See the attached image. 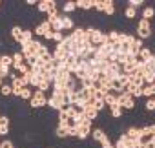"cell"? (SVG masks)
<instances>
[{
    "label": "cell",
    "instance_id": "4",
    "mask_svg": "<svg viewBox=\"0 0 155 148\" xmlns=\"http://www.w3.org/2000/svg\"><path fill=\"white\" fill-rule=\"evenodd\" d=\"M137 35H139L140 40L151 37V24H150V20H144V18L139 20V24H137Z\"/></svg>",
    "mask_w": 155,
    "mask_h": 148
},
{
    "label": "cell",
    "instance_id": "32",
    "mask_svg": "<svg viewBox=\"0 0 155 148\" xmlns=\"http://www.w3.org/2000/svg\"><path fill=\"white\" fill-rule=\"evenodd\" d=\"M93 9H97L99 13H102V9H104V0H93Z\"/></svg>",
    "mask_w": 155,
    "mask_h": 148
},
{
    "label": "cell",
    "instance_id": "9",
    "mask_svg": "<svg viewBox=\"0 0 155 148\" xmlns=\"http://www.w3.org/2000/svg\"><path fill=\"white\" fill-rule=\"evenodd\" d=\"M124 133H126V135H128V139H131V141H140V130H139V128H135V126H130Z\"/></svg>",
    "mask_w": 155,
    "mask_h": 148
},
{
    "label": "cell",
    "instance_id": "30",
    "mask_svg": "<svg viewBox=\"0 0 155 148\" xmlns=\"http://www.w3.org/2000/svg\"><path fill=\"white\" fill-rule=\"evenodd\" d=\"M64 39H66V35H64L62 31H53V40H55L57 44H60Z\"/></svg>",
    "mask_w": 155,
    "mask_h": 148
},
{
    "label": "cell",
    "instance_id": "11",
    "mask_svg": "<svg viewBox=\"0 0 155 148\" xmlns=\"http://www.w3.org/2000/svg\"><path fill=\"white\" fill-rule=\"evenodd\" d=\"M31 40H33V31H31V29H24V31H22V37H20V40H18V44L24 46V44H29Z\"/></svg>",
    "mask_w": 155,
    "mask_h": 148
},
{
    "label": "cell",
    "instance_id": "27",
    "mask_svg": "<svg viewBox=\"0 0 155 148\" xmlns=\"http://www.w3.org/2000/svg\"><path fill=\"white\" fill-rule=\"evenodd\" d=\"M75 9H77L75 2H66V4L62 6V11H64V15H68V13H73Z\"/></svg>",
    "mask_w": 155,
    "mask_h": 148
},
{
    "label": "cell",
    "instance_id": "23",
    "mask_svg": "<svg viewBox=\"0 0 155 148\" xmlns=\"http://www.w3.org/2000/svg\"><path fill=\"white\" fill-rule=\"evenodd\" d=\"M57 137H60V139H64V137H69V128L68 126H57Z\"/></svg>",
    "mask_w": 155,
    "mask_h": 148
},
{
    "label": "cell",
    "instance_id": "21",
    "mask_svg": "<svg viewBox=\"0 0 155 148\" xmlns=\"http://www.w3.org/2000/svg\"><path fill=\"white\" fill-rule=\"evenodd\" d=\"M110 113H111V117L120 119V117H122V113H124V110H122L119 104H115V106H111V108H110Z\"/></svg>",
    "mask_w": 155,
    "mask_h": 148
},
{
    "label": "cell",
    "instance_id": "19",
    "mask_svg": "<svg viewBox=\"0 0 155 148\" xmlns=\"http://www.w3.org/2000/svg\"><path fill=\"white\" fill-rule=\"evenodd\" d=\"M18 97H20L22 101H29V99L33 97V90H31L29 86H26V88L20 90V95H18Z\"/></svg>",
    "mask_w": 155,
    "mask_h": 148
},
{
    "label": "cell",
    "instance_id": "39",
    "mask_svg": "<svg viewBox=\"0 0 155 148\" xmlns=\"http://www.w3.org/2000/svg\"><path fill=\"white\" fill-rule=\"evenodd\" d=\"M0 124H9V117L8 115H0Z\"/></svg>",
    "mask_w": 155,
    "mask_h": 148
},
{
    "label": "cell",
    "instance_id": "24",
    "mask_svg": "<svg viewBox=\"0 0 155 148\" xmlns=\"http://www.w3.org/2000/svg\"><path fill=\"white\" fill-rule=\"evenodd\" d=\"M11 59H13V66H18V64L24 62V55H22L20 51H15V53L11 55ZM13 66H11V68H13Z\"/></svg>",
    "mask_w": 155,
    "mask_h": 148
},
{
    "label": "cell",
    "instance_id": "28",
    "mask_svg": "<svg viewBox=\"0 0 155 148\" xmlns=\"http://www.w3.org/2000/svg\"><path fill=\"white\" fill-rule=\"evenodd\" d=\"M91 106H93V108H95V110H97L99 113H101V112H102V110L106 108V104H104V101H101V99H95Z\"/></svg>",
    "mask_w": 155,
    "mask_h": 148
},
{
    "label": "cell",
    "instance_id": "10",
    "mask_svg": "<svg viewBox=\"0 0 155 148\" xmlns=\"http://www.w3.org/2000/svg\"><path fill=\"white\" fill-rule=\"evenodd\" d=\"M75 6H77V9L90 11V9H93V0H77Z\"/></svg>",
    "mask_w": 155,
    "mask_h": 148
},
{
    "label": "cell",
    "instance_id": "6",
    "mask_svg": "<svg viewBox=\"0 0 155 148\" xmlns=\"http://www.w3.org/2000/svg\"><path fill=\"white\" fill-rule=\"evenodd\" d=\"M38 11L44 13V15H49V13H55L57 11V2L55 0H42V2L37 4Z\"/></svg>",
    "mask_w": 155,
    "mask_h": 148
},
{
    "label": "cell",
    "instance_id": "38",
    "mask_svg": "<svg viewBox=\"0 0 155 148\" xmlns=\"http://www.w3.org/2000/svg\"><path fill=\"white\" fill-rule=\"evenodd\" d=\"M146 130H148V135H150V137H151V135H155V124L146 126Z\"/></svg>",
    "mask_w": 155,
    "mask_h": 148
},
{
    "label": "cell",
    "instance_id": "12",
    "mask_svg": "<svg viewBox=\"0 0 155 148\" xmlns=\"http://www.w3.org/2000/svg\"><path fill=\"white\" fill-rule=\"evenodd\" d=\"M102 13L108 15V17L115 15V4H113V0H104V9H102Z\"/></svg>",
    "mask_w": 155,
    "mask_h": 148
},
{
    "label": "cell",
    "instance_id": "20",
    "mask_svg": "<svg viewBox=\"0 0 155 148\" xmlns=\"http://www.w3.org/2000/svg\"><path fill=\"white\" fill-rule=\"evenodd\" d=\"M104 104H106V106H110V108H111V106H115V104H117V95H115L113 92H110V93L104 97Z\"/></svg>",
    "mask_w": 155,
    "mask_h": 148
},
{
    "label": "cell",
    "instance_id": "2",
    "mask_svg": "<svg viewBox=\"0 0 155 148\" xmlns=\"http://www.w3.org/2000/svg\"><path fill=\"white\" fill-rule=\"evenodd\" d=\"M29 106L31 108H44L48 106V95L40 90H35L33 92V97L29 99Z\"/></svg>",
    "mask_w": 155,
    "mask_h": 148
},
{
    "label": "cell",
    "instance_id": "42",
    "mask_svg": "<svg viewBox=\"0 0 155 148\" xmlns=\"http://www.w3.org/2000/svg\"><path fill=\"white\" fill-rule=\"evenodd\" d=\"M2 84H4V79H2V77H0V86H2Z\"/></svg>",
    "mask_w": 155,
    "mask_h": 148
},
{
    "label": "cell",
    "instance_id": "3",
    "mask_svg": "<svg viewBox=\"0 0 155 148\" xmlns=\"http://www.w3.org/2000/svg\"><path fill=\"white\" fill-rule=\"evenodd\" d=\"M117 104H119L122 110H133V108H135V99H133L130 93L122 92V93L117 95Z\"/></svg>",
    "mask_w": 155,
    "mask_h": 148
},
{
    "label": "cell",
    "instance_id": "43",
    "mask_svg": "<svg viewBox=\"0 0 155 148\" xmlns=\"http://www.w3.org/2000/svg\"><path fill=\"white\" fill-rule=\"evenodd\" d=\"M151 88H153V97H155V84H153V86H151Z\"/></svg>",
    "mask_w": 155,
    "mask_h": 148
},
{
    "label": "cell",
    "instance_id": "18",
    "mask_svg": "<svg viewBox=\"0 0 155 148\" xmlns=\"http://www.w3.org/2000/svg\"><path fill=\"white\" fill-rule=\"evenodd\" d=\"M153 17H155V9H153L151 6H146V8L142 9V18H144V20H151Z\"/></svg>",
    "mask_w": 155,
    "mask_h": 148
},
{
    "label": "cell",
    "instance_id": "15",
    "mask_svg": "<svg viewBox=\"0 0 155 148\" xmlns=\"http://www.w3.org/2000/svg\"><path fill=\"white\" fill-rule=\"evenodd\" d=\"M130 84H133L135 88H142L144 86V79H142V75H130Z\"/></svg>",
    "mask_w": 155,
    "mask_h": 148
},
{
    "label": "cell",
    "instance_id": "16",
    "mask_svg": "<svg viewBox=\"0 0 155 148\" xmlns=\"http://www.w3.org/2000/svg\"><path fill=\"white\" fill-rule=\"evenodd\" d=\"M84 115H86V119H90V121H95V119L99 117V112H97L93 106H88V108L84 110Z\"/></svg>",
    "mask_w": 155,
    "mask_h": 148
},
{
    "label": "cell",
    "instance_id": "5",
    "mask_svg": "<svg viewBox=\"0 0 155 148\" xmlns=\"http://www.w3.org/2000/svg\"><path fill=\"white\" fill-rule=\"evenodd\" d=\"M64 97L66 95H55V93H51V97H48V106L51 110H57V112L64 110L66 108V99Z\"/></svg>",
    "mask_w": 155,
    "mask_h": 148
},
{
    "label": "cell",
    "instance_id": "13",
    "mask_svg": "<svg viewBox=\"0 0 155 148\" xmlns=\"http://www.w3.org/2000/svg\"><path fill=\"white\" fill-rule=\"evenodd\" d=\"M60 18H62V28H64V31L66 29H75V26H73V18L69 17V15H60Z\"/></svg>",
    "mask_w": 155,
    "mask_h": 148
},
{
    "label": "cell",
    "instance_id": "44",
    "mask_svg": "<svg viewBox=\"0 0 155 148\" xmlns=\"http://www.w3.org/2000/svg\"><path fill=\"white\" fill-rule=\"evenodd\" d=\"M153 103H155V97H153Z\"/></svg>",
    "mask_w": 155,
    "mask_h": 148
},
{
    "label": "cell",
    "instance_id": "7",
    "mask_svg": "<svg viewBox=\"0 0 155 148\" xmlns=\"http://www.w3.org/2000/svg\"><path fill=\"white\" fill-rule=\"evenodd\" d=\"M122 73V66H119L117 62H110V66L106 68V71H104V75L110 79V81H113V79H117L119 75Z\"/></svg>",
    "mask_w": 155,
    "mask_h": 148
},
{
    "label": "cell",
    "instance_id": "34",
    "mask_svg": "<svg viewBox=\"0 0 155 148\" xmlns=\"http://www.w3.org/2000/svg\"><path fill=\"white\" fill-rule=\"evenodd\" d=\"M130 95H131L133 99H140V97H142V88H133Z\"/></svg>",
    "mask_w": 155,
    "mask_h": 148
},
{
    "label": "cell",
    "instance_id": "31",
    "mask_svg": "<svg viewBox=\"0 0 155 148\" xmlns=\"http://www.w3.org/2000/svg\"><path fill=\"white\" fill-rule=\"evenodd\" d=\"M144 110H146V112H153V110H155L153 97H151V99H146V103H144Z\"/></svg>",
    "mask_w": 155,
    "mask_h": 148
},
{
    "label": "cell",
    "instance_id": "14",
    "mask_svg": "<svg viewBox=\"0 0 155 148\" xmlns=\"http://www.w3.org/2000/svg\"><path fill=\"white\" fill-rule=\"evenodd\" d=\"M151 57H153V51H151L150 48H146V46H144V48H142V49L139 51V60H142V62L150 60Z\"/></svg>",
    "mask_w": 155,
    "mask_h": 148
},
{
    "label": "cell",
    "instance_id": "1",
    "mask_svg": "<svg viewBox=\"0 0 155 148\" xmlns=\"http://www.w3.org/2000/svg\"><path fill=\"white\" fill-rule=\"evenodd\" d=\"M91 137H93V141H97L102 148H110V146H113V143L110 141L108 133H106L102 128H93V130H91Z\"/></svg>",
    "mask_w": 155,
    "mask_h": 148
},
{
    "label": "cell",
    "instance_id": "22",
    "mask_svg": "<svg viewBox=\"0 0 155 148\" xmlns=\"http://www.w3.org/2000/svg\"><path fill=\"white\" fill-rule=\"evenodd\" d=\"M22 31H24V29H22L20 26H13V28H11V37L15 39V42H18V40H20V37H22Z\"/></svg>",
    "mask_w": 155,
    "mask_h": 148
},
{
    "label": "cell",
    "instance_id": "26",
    "mask_svg": "<svg viewBox=\"0 0 155 148\" xmlns=\"http://www.w3.org/2000/svg\"><path fill=\"white\" fill-rule=\"evenodd\" d=\"M0 95H4V97H9V95H13L11 84H2V86H0Z\"/></svg>",
    "mask_w": 155,
    "mask_h": 148
},
{
    "label": "cell",
    "instance_id": "29",
    "mask_svg": "<svg viewBox=\"0 0 155 148\" xmlns=\"http://www.w3.org/2000/svg\"><path fill=\"white\" fill-rule=\"evenodd\" d=\"M124 17L130 18V20L135 18V17H137V9H133V8H126V9H124Z\"/></svg>",
    "mask_w": 155,
    "mask_h": 148
},
{
    "label": "cell",
    "instance_id": "25",
    "mask_svg": "<svg viewBox=\"0 0 155 148\" xmlns=\"http://www.w3.org/2000/svg\"><path fill=\"white\" fill-rule=\"evenodd\" d=\"M0 64L11 68V66H13V59H11V55H0Z\"/></svg>",
    "mask_w": 155,
    "mask_h": 148
},
{
    "label": "cell",
    "instance_id": "45",
    "mask_svg": "<svg viewBox=\"0 0 155 148\" xmlns=\"http://www.w3.org/2000/svg\"><path fill=\"white\" fill-rule=\"evenodd\" d=\"M153 55H155V51H153Z\"/></svg>",
    "mask_w": 155,
    "mask_h": 148
},
{
    "label": "cell",
    "instance_id": "8",
    "mask_svg": "<svg viewBox=\"0 0 155 148\" xmlns=\"http://www.w3.org/2000/svg\"><path fill=\"white\" fill-rule=\"evenodd\" d=\"M48 31H51V24L48 22V20H44V22H40L37 28H35V31H33V35H38V37H44Z\"/></svg>",
    "mask_w": 155,
    "mask_h": 148
},
{
    "label": "cell",
    "instance_id": "17",
    "mask_svg": "<svg viewBox=\"0 0 155 148\" xmlns=\"http://www.w3.org/2000/svg\"><path fill=\"white\" fill-rule=\"evenodd\" d=\"M11 69H15L20 77H22V75H26V73H29V66H28L26 62H22V64H18V66H13Z\"/></svg>",
    "mask_w": 155,
    "mask_h": 148
},
{
    "label": "cell",
    "instance_id": "40",
    "mask_svg": "<svg viewBox=\"0 0 155 148\" xmlns=\"http://www.w3.org/2000/svg\"><path fill=\"white\" fill-rule=\"evenodd\" d=\"M44 40H53V31H48V33L44 35Z\"/></svg>",
    "mask_w": 155,
    "mask_h": 148
},
{
    "label": "cell",
    "instance_id": "37",
    "mask_svg": "<svg viewBox=\"0 0 155 148\" xmlns=\"http://www.w3.org/2000/svg\"><path fill=\"white\" fill-rule=\"evenodd\" d=\"M9 133V124H0V135H8Z\"/></svg>",
    "mask_w": 155,
    "mask_h": 148
},
{
    "label": "cell",
    "instance_id": "36",
    "mask_svg": "<svg viewBox=\"0 0 155 148\" xmlns=\"http://www.w3.org/2000/svg\"><path fill=\"white\" fill-rule=\"evenodd\" d=\"M0 148H15V144L9 139H4V141H0Z\"/></svg>",
    "mask_w": 155,
    "mask_h": 148
},
{
    "label": "cell",
    "instance_id": "35",
    "mask_svg": "<svg viewBox=\"0 0 155 148\" xmlns=\"http://www.w3.org/2000/svg\"><path fill=\"white\" fill-rule=\"evenodd\" d=\"M49 88H51V84H49L48 81H42V82H40V86H38L37 90H40V92H44V93H46V92H48Z\"/></svg>",
    "mask_w": 155,
    "mask_h": 148
},
{
    "label": "cell",
    "instance_id": "41",
    "mask_svg": "<svg viewBox=\"0 0 155 148\" xmlns=\"http://www.w3.org/2000/svg\"><path fill=\"white\" fill-rule=\"evenodd\" d=\"M26 4H28V6H37L38 2H37V0H26Z\"/></svg>",
    "mask_w": 155,
    "mask_h": 148
},
{
    "label": "cell",
    "instance_id": "33",
    "mask_svg": "<svg viewBox=\"0 0 155 148\" xmlns=\"http://www.w3.org/2000/svg\"><path fill=\"white\" fill-rule=\"evenodd\" d=\"M144 2L142 0H128V8H133V9H137V8H140Z\"/></svg>",
    "mask_w": 155,
    "mask_h": 148
}]
</instances>
